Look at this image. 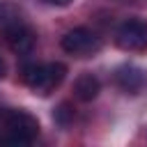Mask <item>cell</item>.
Wrapping results in <instances>:
<instances>
[{
  "label": "cell",
  "instance_id": "1",
  "mask_svg": "<svg viewBox=\"0 0 147 147\" xmlns=\"http://www.w3.org/2000/svg\"><path fill=\"white\" fill-rule=\"evenodd\" d=\"M39 136V122L25 110H5L0 115V142L30 145Z\"/></svg>",
  "mask_w": 147,
  "mask_h": 147
},
{
  "label": "cell",
  "instance_id": "2",
  "mask_svg": "<svg viewBox=\"0 0 147 147\" xmlns=\"http://www.w3.org/2000/svg\"><path fill=\"white\" fill-rule=\"evenodd\" d=\"M67 76V67L62 62H46V64H30L23 69V83L34 94H51Z\"/></svg>",
  "mask_w": 147,
  "mask_h": 147
},
{
  "label": "cell",
  "instance_id": "3",
  "mask_svg": "<svg viewBox=\"0 0 147 147\" xmlns=\"http://www.w3.org/2000/svg\"><path fill=\"white\" fill-rule=\"evenodd\" d=\"M60 46H62V51L69 53V55L87 57V55H92V53L99 51L101 41H99V37H96L92 30H87V28H74V30H69V32L62 37Z\"/></svg>",
  "mask_w": 147,
  "mask_h": 147
},
{
  "label": "cell",
  "instance_id": "4",
  "mask_svg": "<svg viewBox=\"0 0 147 147\" xmlns=\"http://www.w3.org/2000/svg\"><path fill=\"white\" fill-rule=\"evenodd\" d=\"M115 44L122 51H142L147 48V21L129 18L115 32Z\"/></svg>",
  "mask_w": 147,
  "mask_h": 147
},
{
  "label": "cell",
  "instance_id": "5",
  "mask_svg": "<svg viewBox=\"0 0 147 147\" xmlns=\"http://www.w3.org/2000/svg\"><path fill=\"white\" fill-rule=\"evenodd\" d=\"M5 34L11 51L18 55H28L34 46V32L21 21V16H14L9 23H5Z\"/></svg>",
  "mask_w": 147,
  "mask_h": 147
},
{
  "label": "cell",
  "instance_id": "6",
  "mask_svg": "<svg viewBox=\"0 0 147 147\" xmlns=\"http://www.w3.org/2000/svg\"><path fill=\"white\" fill-rule=\"evenodd\" d=\"M115 83H117L124 92L136 94V92H140V90L145 87V83H147V74H145L140 67L124 64V67H119V69L115 71Z\"/></svg>",
  "mask_w": 147,
  "mask_h": 147
},
{
  "label": "cell",
  "instance_id": "7",
  "mask_svg": "<svg viewBox=\"0 0 147 147\" xmlns=\"http://www.w3.org/2000/svg\"><path fill=\"white\" fill-rule=\"evenodd\" d=\"M99 92H101V83L92 74H80L74 83V94L78 101H92L99 96Z\"/></svg>",
  "mask_w": 147,
  "mask_h": 147
},
{
  "label": "cell",
  "instance_id": "8",
  "mask_svg": "<svg viewBox=\"0 0 147 147\" xmlns=\"http://www.w3.org/2000/svg\"><path fill=\"white\" fill-rule=\"evenodd\" d=\"M71 110H69V103H62L57 110H55V122L60 124V126H67L69 124V119H71Z\"/></svg>",
  "mask_w": 147,
  "mask_h": 147
},
{
  "label": "cell",
  "instance_id": "9",
  "mask_svg": "<svg viewBox=\"0 0 147 147\" xmlns=\"http://www.w3.org/2000/svg\"><path fill=\"white\" fill-rule=\"evenodd\" d=\"M44 2H48V5H69L71 0H44Z\"/></svg>",
  "mask_w": 147,
  "mask_h": 147
},
{
  "label": "cell",
  "instance_id": "10",
  "mask_svg": "<svg viewBox=\"0 0 147 147\" xmlns=\"http://www.w3.org/2000/svg\"><path fill=\"white\" fill-rule=\"evenodd\" d=\"M7 74V64H5V60H2V55H0V78Z\"/></svg>",
  "mask_w": 147,
  "mask_h": 147
}]
</instances>
